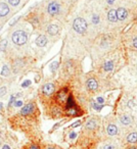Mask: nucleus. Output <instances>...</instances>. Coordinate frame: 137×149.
<instances>
[{"label": "nucleus", "instance_id": "6e6552de", "mask_svg": "<svg viewBox=\"0 0 137 149\" xmlns=\"http://www.w3.org/2000/svg\"><path fill=\"white\" fill-rule=\"evenodd\" d=\"M106 133H108V135H110V136H116V135L118 134V127L114 124L108 125V128H106Z\"/></svg>", "mask_w": 137, "mask_h": 149}, {"label": "nucleus", "instance_id": "20e7f679", "mask_svg": "<svg viewBox=\"0 0 137 149\" xmlns=\"http://www.w3.org/2000/svg\"><path fill=\"white\" fill-rule=\"evenodd\" d=\"M35 110V104L34 103H28L27 105H25L21 110V114L22 116H30L32 114Z\"/></svg>", "mask_w": 137, "mask_h": 149}, {"label": "nucleus", "instance_id": "cd10ccee", "mask_svg": "<svg viewBox=\"0 0 137 149\" xmlns=\"http://www.w3.org/2000/svg\"><path fill=\"white\" fill-rule=\"evenodd\" d=\"M15 95H13L10 97V100H9V102H8V107L10 105H13V103H15Z\"/></svg>", "mask_w": 137, "mask_h": 149}, {"label": "nucleus", "instance_id": "ea45409f", "mask_svg": "<svg viewBox=\"0 0 137 149\" xmlns=\"http://www.w3.org/2000/svg\"><path fill=\"white\" fill-rule=\"evenodd\" d=\"M45 149H55V148H54V147H52V146H47Z\"/></svg>", "mask_w": 137, "mask_h": 149}, {"label": "nucleus", "instance_id": "ddd939ff", "mask_svg": "<svg viewBox=\"0 0 137 149\" xmlns=\"http://www.w3.org/2000/svg\"><path fill=\"white\" fill-rule=\"evenodd\" d=\"M73 107H76L75 101H74V99H73V96L68 95V99H66V110H68V109H70V108H73Z\"/></svg>", "mask_w": 137, "mask_h": 149}, {"label": "nucleus", "instance_id": "473e14b6", "mask_svg": "<svg viewBox=\"0 0 137 149\" xmlns=\"http://www.w3.org/2000/svg\"><path fill=\"white\" fill-rule=\"evenodd\" d=\"M126 149H137V145H130V146L126 147Z\"/></svg>", "mask_w": 137, "mask_h": 149}, {"label": "nucleus", "instance_id": "7c9ffc66", "mask_svg": "<svg viewBox=\"0 0 137 149\" xmlns=\"http://www.w3.org/2000/svg\"><path fill=\"white\" fill-rule=\"evenodd\" d=\"M5 93H6V88H5V87H2V88H0V96L4 95Z\"/></svg>", "mask_w": 137, "mask_h": 149}, {"label": "nucleus", "instance_id": "4c0bfd02", "mask_svg": "<svg viewBox=\"0 0 137 149\" xmlns=\"http://www.w3.org/2000/svg\"><path fill=\"white\" fill-rule=\"evenodd\" d=\"M2 149H10V147H9L8 145H3Z\"/></svg>", "mask_w": 137, "mask_h": 149}, {"label": "nucleus", "instance_id": "a19ab883", "mask_svg": "<svg viewBox=\"0 0 137 149\" xmlns=\"http://www.w3.org/2000/svg\"><path fill=\"white\" fill-rule=\"evenodd\" d=\"M2 105H3L2 103H0V109H2Z\"/></svg>", "mask_w": 137, "mask_h": 149}, {"label": "nucleus", "instance_id": "bb28decb", "mask_svg": "<svg viewBox=\"0 0 137 149\" xmlns=\"http://www.w3.org/2000/svg\"><path fill=\"white\" fill-rule=\"evenodd\" d=\"M92 106H93V108H94V109H96V110L101 109V106H100L98 103H94V102H92Z\"/></svg>", "mask_w": 137, "mask_h": 149}, {"label": "nucleus", "instance_id": "5701e85b", "mask_svg": "<svg viewBox=\"0 0 137 149\" xmlns=\"http://www.w3.org/2000/svg\"><path fill=\"white\" fill-rule=\"evenodd\" d=\"M58 68V61H54V62H52V64L50 65V70H52V72H55L56 70V68Z\"/></svg>", "mask_w": 137, "mask_h": 149}, {"label": "nucleus", "instance_id": "58836bf2", "mask_svg": "<svg viewBox=\"0 0 137 149\" xmlns=\"http://www.w3.org/2000/svg\"><path fill=\"white\" fill-rule=\"evenodd\" d=\"M115 0H108V3H110V4H112V3H114Z\"/></svg>", "mask_w": 137, "mask_h": 149}, {"label": "nucleus", "instance_id": "dca6fc26", "mask_svg": "<svg viewBox=\"0 0 137 149\" xmlns=\"http://www.w3.org/2000/svg\"><path fill=\"white\" fill-rule=\"evenodd\" d=\"M96 128V122L94 120H89L86 124V129L87 130H94Z\"/></svg>", "mask_w": 137, "mask_h": 149}, {"label": "nucleus", "instance_id": "1a4fd4ad", "mask_svg": "<svg viewBox=\"0 0 137 149\" xmlns=\"http://www.w3.org/2000/svg\"><path fill=\"white\" fill-rule=\"evenodd\" d=\"M9 13V7L6 3H0V17H5Z\"/></svg>", "mask_w": 137, "mask_h": 149}, {"label": "nucleus", "instance_id": "f03ea898", "mask_svg": "<svg viewBox=\"0 0 137 149\" xmlns=\"http://www.w3.org/2000/svg\"><path fill=\"white\" fill-rule=\"evenodd\" d=\"M73 28L76 32H78V33H80V34L84 33V32L86 31V29H87L86 21L83 19H81V17H78V19H76L75 21H74Z\"/></svg>", "mask_w": 137, "mask_h": 149}, {"label": "nucleus", "instance_id": "412c9836", "mask_svg": "<svg viewBox=\"0 0 137 149\" xmlns=\"http://www.w3.org/2000/svg\"><path fill=\"white\" fill-rule=\"evenodd\" d=\"M114 68V63L112 61H108L104 63V70H112Z\"/></svg>", "mask_w": 137, "mask_h": 149}, {"label": "nucleus", "instance_id": "9d476101", "mask_svg": "<svg viewBox=\"0 0 137 149\" xmlns=\"http://www.w3.org/2000/svg\"><path fill=\"white\" fill-rule=\"evenodd\" d=\"M116 13H117V17H118V19H120V21H124V19L127 17V15H128L126 9L122 8V7L119 8Z\"/></svg>", "mask_w": 137, "mask_h": 149}, {"label": "nucleus", "instance_id": "79ce46f5", "mask_svg": "<svg viewBox=\"0 0 137 149\" xmlns=\"http://www.w3.org/2000/svg\"><path fill=\"white\" fill-rule=\"evenodd\" d=\"M0 29H1V28H0Z\"/></svg>", "mask_w": 137, "mask_h": 149}, {"label": "nucleus", "instance_id": "c9c22d12", "mask_svg": "<svg viewBox=\"0 0 137 149\" xmlns=\"http://www.w3.org/2000/svg\"><path fill=\"white\" fill-rule=\"evenodd\" d=\"M19 19H20V17H17V19H13V21L10 23V26H13V25H15V24L17 23V21H19Z\"/></svg>", "mask_w": 137, "mask_h": 149}, {"label": "nucleus", "instance_id": "c85d7f7f", "mask_svg": "<svg viewBox=\"0 0 137 149\" xmlns=\"http://www.w3.org/2000/svg\"><path fill=\"white\" fill-rule=\"evenodd\" d=\"M31 85V81H29V80H27V81H25L23 84H22V87H29V86Z\"/></svg>", "mask_w": 137, "mask_h": 149}, {"label": "nucleus", "instance_id": "a211bd4d", "mask_svg": "<svg viewBox=\"0 0 137 149\" xmlns=\"http://www.w3.org/2000/svg\"><path fill=\"white\" fill-rule=\"evenodd\" d=\"M102 149H118V147L114 143H106V144L103 145Z\"/></svg>", "mask_w": 137, "mask_h": 149}, {"label": "nucleus", "instance_id": "b1692460", "mask_svg": "<svg viewBox=\"0 0 137 149\" xmlns=\"http://www.w3.org/2000/svg\"><path fill=\"white\" fill-rule=\"evenodd\" d=\"M27 149H40V147L38 146L36 143H32V144H30L29 146L27 147Z\"/></svg>", "mask_w": 137, "mask_h": 149}, {"label": "nucleus", "instance_id": "393cba45", "mask_svg": "<svg viewBox=\"0 0 137 149\" xmlns=\"http://www.w3.org/2000/svg\"><path fill=\"white\" fill-rule=\"evenodd\" d=\"M92 22H93V24H98L99 23V17L94 15L93 17H92Z\"/></svg>", "mask_w": 137, "mask_h": 149}, {"label": "nucleus", "instance_id": "423d86ee", "mask_svg": "<svg viewBox=\"0 0 137 149\" xmlns=\"http://www.w3.org/2000/svg\"><path fill=\"white\" fill-rule=\"evenodd\" d=\"M42 91H43V93L45 94V95H48V96L51 95L54 92V85L51 83L46 84V85H44L43 88H42Z\"/></svg>", "mask_w": 137, "mask_h": 149}, {"label": "nucleus", "instance_id": "f704fd0d", "mask_svg": "<svg viewBox=\"0 0 137 149\" xmlns=\"http://www.w3.org/2000/svg\"><path fill=\"white\" fill-rule=\"evenodd\" d=\"M97 102H98V103H100V104H102V103H103V98L98 97L97 98Z\"/></svg>", "mask_w": 137, "mask_h": 149}, {"label": "nucleus", "instance_id": "a878e982", "mask_svg": "<svg viewBox=\"0 0 137 149\" xmlns=\"http://www.w3.org/2000/svg\"><path fill=\"white\" fill-rule=\"evenodd\" d=\"M8 2H9V4L13 5V6H17L20 3V0H8Z\"/></svg>", "mask_w": 137, "mask_h": 149}, {"label": "nucleus", "instance_id": "9b49d317", "mask_svg": "<svg viewBox=\"0 0 137 149\" xmlns=\"http://www.w3.org/2000/svg\"><path fill=\"white\" fill-rule=\"evenodd\" d=\"M87 87L89 90H92V91H95L98 87V84L96 82L95 79H89L87 81Z\"/></svg>", "mask_w": 137, "mask_h": 149}, {"label": "nucleus", "instance_id": "2f4dec72", "mask_svg": "<svg viewBox=\"0 0 137 149\" xmlns=\"http://www.w3.org/2000/svg\"><path fill=\"white\" fill-rule=\"evenodd\" d=\"M80 125H81V122H80V120H78L77 123H75V124L72 125V128H76V127H79Z\"/></svg>", "mask_w": 137, "mask_h": 149}, {"label": "nucleus", "instance_id": "f3484780", "mask_svg": "<svg viewBox=\"0 0 137 149\" xmlns=\"http://www.w3.org/2000/svg\"><path fill=\"white\" fill-rule=\"evenodd\" d=\"M108 19H110V22H116L117 19H118L116 10H110V13H108Z\"/></svg>", "mask_w": 137, "mask_h": 149}, {"label": "nucleus", "instance_id": "4468645a", "mask_svg": "<svg viewBox=\"0 0 137 149\" xmlns=\"http://www.w3.org/2000/svg\"><path fill=\"white\" fill-rule=\"evenodd\" d=\"M120 122H121V124L124 125V126H129V125L131 124V122H132V120H131V118L128 116H121Z\"/></svg>", "mask_w": 137, "mask_h": 149}, {"label": "nucleus", "instance_id": "0eeeda50", "mask_svg": "<svg viewBox=\"0 0 137 149\" xmlns=\"http://www.w3.org/2000/svg\"><path fill=\"white\" fill-rule=\"evenodd\" d=\"M126 140H127V143H129V144H131V145L136 144L137 143V133L136 132H131L130 134H128Z\"/></svg>", "mask_w": 137, "mask_h": 149}, {"label": "nucleus", "instance_id": "4be33fe9", "mask_svg": "<svg viewBox=\"0 0 137 149\" xmlns=\"http://www.w3.org/2000/svg\"><path fill=\"white\" fill-rule=\"evenodd\" d=\"M6 46H7V40L6 39L2 40V41L0 42V51H4Z\"/></svg>", "mask_w": 137, "mask_h": 149}, {"label": "nucleus", "instance_id": "6ab92c4d", "mask_svg": "<svg viewBox=\"0 0 137 149\" xmlns=\"http://www.w3.org/2000/svg\"><path fill=\"white\" fill-rule=\"evenodd\" d=\"M1 74H2V76H4V77H7V76H8V74H9L8 66H7V65H3L2 70H1Z\"/></svg>", "mask_w": 137, "mask_h": 149}, {"label": "nucleus", "instance_id": "39448f33", "mask_svg": "<svg viewBox=\"0 0 137 149\" xmlns=\"http://www.w3.org/2000/svg\"><path fill=\"white\" fill-rule=\"evenodd\" d=\"M47 11L50 15H55L59 11V5L56 2H51L47 7Z\"/></svg>", "mask_w": 137, "mask_h": 149}, {"label": "nucleus", "instance_id": "72a5a7b5", "mask_svg": "<svg viewBox=\"0 0 137 149\" xmlns=\"http://www.w3.org/2000/svg\"><path fill=\"white\" fill-rule=\"evenodd\" d=\"M76 136H77V135H76L75 132H72L71 134H70V138H71V139H75Z\"/></svg>", "mask_w": 137, "mask_h": 149}, {"label": "nucleus", "instance_id": "7ed1b4c3", "mask_svg": "<svg viewBox=\"0 0 137 149\" xmlns=\"http://www.w3.org/2000/svg\"><path fill=\"white\" fill-rule=\"evenodd\" d=\"M68 89L66 88H64L60 91H58V93L56 94L55 99L56 101L58 102V104H64L66 102V99H68Z\"/></svg>", "mask_w": 137, "mask_h": 149}, {"label": "nucleus", "instance_id": "2eb2a0df", "mask_svg": "<svg viewBox=\"0 0 137 149\" xmlns=\"http://www.w3.org/2000/svg\"><path fill=\"white\" fill-rule=\"evenodd\" d=\"M47 32L50 35H55L58 33V27L56 25H50L47 29Z\"/></svg>", "mask_w": 137, "mask_h": 149}, {"label": "nucleus", "instance_id": "f257e3e1", "mask_svg": "<svg viewBox=\"0 0 137 149\" xmlns=\"http://www.w3.org/2000/svg\"><path fill=\"white\" fill-rule=\"evenodd\" d=\"M27 40H28L27 34L24 31H17L13 33V43L17 44V45H24V44L27 42Z\"/></svg>", "mask_w": 137, "mask_h": 149}, {"label": "nucleus", "instance_id": "e433bc0d", "mask_svg": "<svg viewBox=\"0 0 137 149\" xmlns=\"http://www.w3.org/2000/svg\"><path fill=\"white\" fill-rule=\"evenodd\" d=\"M133 45H134L135 48H137V37L135 38L134 40H133Z\"/></svg>", "mask_w": 137, "mask_h": 149}, {"label": "nucleus", "instance_id": "c756f323", "mask_svg": "<svg viewBox=\"0 0 137 149\" xmlns=\"http://www.w3.org/2000/svg\"><path fill=\"white\" fill-rule=\"evenodd\" d=\"M13 104H15V107H20V106H22V105H23V102H22L21 100H19V101H17V100H15V103H13Z\"/></svg>", "mask_w": 137, "mask_h": 149}, {"label": "nucleus", "instance_id": "f8f14e48", "mask_svg": "<svg viewBox=\"0 0 137 149\" xmlns=\"http://www.w3.org/2000/svg\"><path fill=\"white\" fill-rule=\"evenodd\" d=\"M47 43V38L45 37L44 35H41L36 39V44H37L39 47H43V46L46 45Z\"/></svg>", "mask_w": 137, "mask_h": 149}, {"label": "nucleus", "instance_id": "aec40b11", "mask_svg": "<svg viewBox=\"0 0 137 149\" xmlns=\"http://www.w3.org/2000/svg\"><path fill=\"white\" fill-rule=\"evenodd\" d=\"M66 113L68 116H76L78 113V109L76 107H73V108H70V109L66 110Z\"/></svg>", "mask_w": 137, "mask_h": 149}]
</instances>
